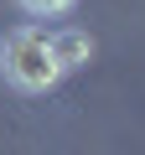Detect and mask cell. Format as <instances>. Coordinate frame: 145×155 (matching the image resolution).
Listing matches in <instances>:
<instances>
[{"mask_svg":"<svg viewBox=\"0 0 145 155\" xmlns=\"http://www.w3.org/2000/svg\"><path fill=\"white\" fill-rule=\"evenodd\" d=\"M0 67H5V78L21 93H42V88H52L62 78V67L52 62L47 31H36V26H21V31H11L0 41Z\"/></svg>","mask_w":145,"mask_h":155,"instance_id":"6da1fadb","label":"cell"},{"mask_svg":"<svg viewBox=\"0 0 145 155\" xmlns=\"http://www.w3.org/2000/svg\"><path fill=\"white\" fill-rule=\"evenodd\" d=\"M47 47H52V62H57L62 72H78V67H88V57H93L88 31H78V26H67V31H47Z\"/></svg>","mask_w":145,"mask_h":155,"instance_id":"7a4b0ae2","label":"cell"},{"mask_svg":"<svg viewBox=\"0 0 145 155\" xmlns=\"http://www.w3.org/2000/svg\"><path fill=\"white\" fill-rule=\"evenodd\" d=\"M16 5H21L26 16H62L72 0H16Z\"/></svg>","mask_w":145,"mask_h":155,"instance_id":"3957f363","label":"cell"}]
</instances>
